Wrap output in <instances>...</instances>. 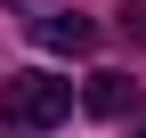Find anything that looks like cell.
Masks as SVG:
<instances>
[{
    "label": "cell",
    "instance_id": "cell-1",
    "mask_svg": "<svg viewBox=\"0 0 146 138\" xmlns=\"http://www.w3.org/2000/svg\"><path fill=\"white\" fill-rule=\"evenodd\" d=\"M73 114V81H57V73H8V90H0V138H49Z\"/></svg>",
    "mask_w": 146,
    "mask_h": 138
},
{
    "label": "cell",
    "instance_id": "cell-2",
    "mask_svg": "<svg viewBox=\"0 0 146 138\" xmlns=\"http://www.w3.org/2000/svg\"><path fill=\"white\" fill-rule=\"evenodd\" d=\"M33 41H41V49H73V57H81V49H98V25H89L81 8H49V16H33Z\"/></svg>",
    "mask_w": 146,
    "mask_h": 138
},
{
    "label": "cell",
    "instance_id": "cell-3",
    "mask_svg": "<svg viewBox=\"0 0 146 138\" xmlns=\"http://www.w3.org/2000/svg\"><path fill=\"white\" fill-rule=\"evenodd\" d=\"M81 106L98 114V122H122V114L138 106V81H130V73H98V81L81 90Z\"/></svg>",
    "mask_w": 146,
    "mask_h": 138
},
{
    "label": "cell",
    "instance_id": "cell-4",
    "mask_svg": "<svg viewBox=\"0 0 146 138\" xmlns=\"http://www.w3.org/2000/svg\"><path fill=\"white\" fill-rule=\"evenodd\" d=\"M122 33H130V41H146V8H130V16H122Z\"/></svg>",
    "mask_w": 146,
    "mask_h": 138
},
{
    "label": "cell",
    "instance_id": "cell-5",
    "mask_svg": "<svg viewBox=\"0 0 146 138\" xmlns=\"http://www.w3.org/2000/svg\"><path fill=\"white\" fill-rule=\"evenodd\" d=\"M130 138H146V122H138V130H130Z\"/></svg>",
    "mask_w": 146,
    "mask_h": 138
}]
</instances>
